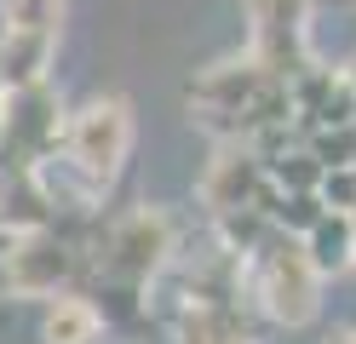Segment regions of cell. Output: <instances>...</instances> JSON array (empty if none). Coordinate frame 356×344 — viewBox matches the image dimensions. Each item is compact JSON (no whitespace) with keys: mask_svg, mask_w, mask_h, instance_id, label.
I'll use <instances>...</instances> for the list:
<instances>
[{"mask_svg":"<svg viewBox=\"0 0 356 344\" xmlns=\"http://www.w3.org/2000/svg\"><path fill=\"white\" fill-rule=\"evenodd\" d=\"M241 275L259 298V310L282 321V327H305L322 310V275L310 270L299 236H282V229H264V241L241 259Z\"/></svg>","mask_w":356,"mask_h":344,"instance_id":"1","label":"cell"},{"mask_svg":"<svg viewBox=\"0 0 356 344\" xmlns=\"http://www.w3.org/2000/svg\"><path fill=\"white\" fill-rule=\"evenodd\" d=\"M127 149H132V109L121 98H92L86 109H75L63 121L58 138V155L92 183V190H109L127 167Z\"/></svg>","mask_w":356,"mask_h":344,"instance_id":"2","label":"cell"},{"mask_svg":"<svg viewBox=\"0 0 356 344\" xmlns=\"http://www.w3.org/2000/svg\"><path fill=\"white\" fill-rule=\"evenodd\" d=\"M0 281L17 298H63L86 281V247L63 229H29V236H12L6 259H0Z\"/></svg>","mask_w":356,"mask_h":344,"instance_id":"3","label":"cell"},{"mask_svg":"<svg viewBox=\"0 0 356 344\" xmlns=\"http://www.w3.org/2000/svg\"><path fill=\"white\" fill-rule=\"evenodd\" d=\"M63 104L47 81L0 92V172H29L35 161H47L63 138Z\"/></svg>","mask_w":356,"mask_h":344,"instance_id":"4","label":"cell"},{"mask_svg":"<svg viewBox=\"0 0 356 344\" xmlns=\"http://www.w3.org/2000/svg\"><path fill=\"white\" fill-rule=\"evenodd\" d=\"M276 183L264 178V161L248 149V144H225L213 155V167L202 172V206H207V218H230V213H264L270 218V206H276Z\"/></svg>","mask_w":356,"mask_h":344,"instance_id":"5","label":"cell"},{"mask_svg":"<svg viewBox=\"0 0 356 344\" xmlns=\"http://www.w3.org/2000/svg\"><path fill=\"white\" fill-rule=\"evenodd\" d=\"M253 12V63L270 81H293L305 58V0H248Z\"/></svg>","mask_w":356,"mask_h":344,"instance_id":"6","label":"cell"},{"mask_svg":"<svg viewBox=\"0 0 356 344\" xmlns=\"http://www.w3.org/2000/svg\"><path fill=\"white\" fill-rule=\"evenodd\" d=\"M172 344H259V327L241 304H178Z\"/></svg>","mask_w":356,"mask_h":344,"instance_id":"7","label":"cell"},{"mask_svg":"<svg viewBox=\"0 0 356 344\" xmlns=\"http://www.w3.org/2000/svg\"><path fill=\"white\" fill-rule=\"evenodd\" d=\"M52 46H58V35L6 29V35H0V92H17V86H35V81H47Z\"/></svg>","mask_w":356,"mask_h":344,"instance_id":"8","label":"cell"},{"mask_svg":"<svg viewBox=\"0 0 356 344\" xmlns=\"http://www.w3.org/2000/svg\"><path fill=\"white\" fill-rule=\"evenodd\" d=\"M305 259L316 275H345L350 270V247H356V218L350 213H322L316 224L299 236Z\"/></svg>","mask_w":356,"mask_h":344,"instance_id":"9","label":"cell"},{"mask_svg":"<svg viewBox=\"0 0 356 344\" xmlns=\"http://www.w3.org/2000/svg\"><path fill=\"white\" fill-rule=\"evenodd\" d=\"M104 338V316L92 310V298L63 293L47 298V316H40V344H98Z\"/></svg>","mask_w":356,"mask_h":344,"instance_id":"10","label":"cell"},{"mask_svg":"<svg viewBox=\"0 0 356 344\" xmlns=\"http://www.w3.org/2000/svg\"><path fill=\"white\" fill-rule=\"evenodd\" d=\"M6 29H29V35H58L63 23V0H0Z\"/></svg>","mask_w":356,"mask_h":344,"instance_id":"11","label":"cell"},{"mask_svg":"<svg viewBox=\"0 0 356 344\" xmlns=\"http://www.w3.org/2000/svg\"><path fill=\"white\" fill-rule=\"evenodd\" d=\"M316 195H322V206H327V213H356V172H350V167L322 172Z\"/></svg>","mask_w":356,"mask_h":344,"instance_id":"12","label":"cell"},{"mask_svg":"<svg viewBox=\"0 0 356 344\" xmlns=\"http://www.w3.org/2000/svg\"><path fill=\"white\" fill-rule=\"evenodd\" d=\"M327 344H356V327H350V333H339V338H327Z\"/></svg>","mask_w":356,"mask_h":344,"instance_id":"13","label":"cell"},{"mask_svg":"<svg viewBox=\"0 0 356 344\" xmlns=\"http://www.w3.org/2000/svg\"><path fill=\"white\" fill-rule=\"evenodd\" d=\"M350 270H356V247H350Z\"/></svg>","mask_w":356,"mask_h":344,"instance_id":"14","label":"cell"},{"mask_svg":"<svg viewBox=\"0 0 356 344\" xmlns=\"http://www.w3.org/2000/svg\"><path fill=\"white\" fill-rule=\"evenodd\" d=\"M350 172H356V155H350Z\"/></svg>","mask_w":356,"mask_h":344,"instance_id":"15","label":"cell"}]
</instances>
